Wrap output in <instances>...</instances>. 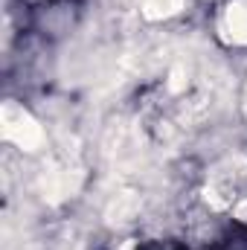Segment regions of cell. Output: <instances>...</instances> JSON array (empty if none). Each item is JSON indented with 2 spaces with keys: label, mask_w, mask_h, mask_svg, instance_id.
I'll list each match as a JSON object with an SVG mask.
<instances>
[{
  "label": "cell",
  "mask_w": 247,
  "mask_h": 250,
  "mask_svg": "<svg viewBox=\"0 0 247 250\" xmlns=\"http://www.w3.org/2000/svg\"><path fill=\"white\" fill-rule=\"evenodd\" d=\"M181 6H184V0H143V12H145V18H151V21L169 18V15H175Z\"/></svg>",
  "instance_id": "277c9868"
},
{
  "label": "cell",
  "mask_w": 247,
  "mask_h": 250,
  "mask_svg": "<svg viewBox=\"0 0 247 250\" xmlns=\"http://www.w3.org/2000/svg\"><path fill=\"white\" fill-rule=\"evenodd\" d=\"M230 163H233V175H227V169H218V172L212 175L209 198H212L215 207H227L233 198H239L242 187L247 184V178L242 175V169H239V160H230Z\"/></svg>",
  "instance_id": "7a4b0ae2"
},
{
  "label": "cell",
  "mask_w": 247,
  "mask_h": 250,
  "mask_svg": "<svg viewBox=\"0 0 247 250\" xmlns=\"http://www.w3.org/2000/svg\"><path fill=\"white\" fill-rule=\"evenodd\" d=\"M224 32L233 44H247V6H230L224 15Z\"/></svg>",
  "instance_id": "3957f363"
},
{
  "label": "cell",
  "mask_w": 247,
  "mask_h": 250,
  "mask_svg": "<svg viewBox=\"0 0 247 250\" xmlns=\"http://www.w3.org/2000/svg\"><path fill=\"white\" fill-rule=\"evenodd\" d=\"M0 123H3V137H6L9 143H15L18 148H23V151H35V148L44 143L41 125L32 120L29 111H23V108L15 105V102H6V105H3Z\"/></svg>",
  "instance_id": "6da1fadb"
}]
</instances>
